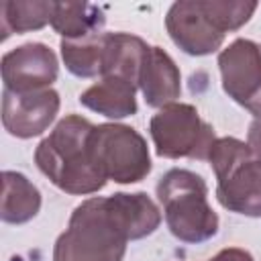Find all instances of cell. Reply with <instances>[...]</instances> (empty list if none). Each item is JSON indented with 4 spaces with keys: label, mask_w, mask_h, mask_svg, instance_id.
Listing matches in <instances>:
<instances>
[{
    "label": "cell",
    "mask_w": 261,
    "mask_h": 261,
    "mask_svg": "<svg viewBox=\"0 0 261 261\" xmlns=\"http://www.w3.org/2000/svg\"><path fill=\"white\" fill-rule=\"evenodd\" d=\"M159 224L161 212L145 192L88 198L57 237L53 261H122L126 245L153 234Z\"/></svg>",
    "instance_id": "cell-1"
},
{
    "label": "cell",
    "mask_w": 261,
    "mask_h": 261,
    "mask_svg": "<svg viewBox=\"0 0 261 261\" xmlns=\"http://www.w3.org/2000/svg\"><path fill=\"white\" fill-rule=\"evenodd\" d=\"M94 124L77 114H67L35 149V163L49 181L65 194L90 196L106 186L92 155Z\"/></svg>",
    "instance_id": "cell-2"
},
{
    "label": "cell",
    "mask_w": 261,
    "mask_h": 261,
    "mask_svg": "<svg viewBox=\"0 0 261 261\" xmlns=\"http://www.w3.org/2000/svg\"><path fill=\"white\" fill-rule=\"evenodd\" d=\"M157 200L169 232L190 245L210 241L218 232V214L208 204V186L202 175L173 167L157 181Z\"/></svg>",
    "instance_id": "cell-3"
},
{
    "label": "cell",
    "mask_w": 261,
    "mask_h": 261,
    "mask_svg": "<svg viewBox=\"0 0 261 261\" xmlns=\"http://www.w3.org/2000/svg\"><path fill=\"white\" fill-rule=\"evenodd\" d=\"M216 175V198L234 214L261 218V159L249 143L220 137L208 157Z\"/></svg>",
    "instance_id": "cell-4"
},
{
    "label": "cell",
    "mask_w": 261,
    "mask_h": 261,
    "mask_svg": "<svg viewBox=\"0 0 261 261\" xmlns=\"http://www.w3.org/2000/svg\"><path fill=\"white\" fill-rule=\"evenodd\" d=\"M149 135L155 153L165 159H198L208 161L216 135L192 104L173 102L159 108L149 120Z\"/></svg>",
    "instance_id": "cell-5"
},
{
    "label": "cell",
    "mask_w": 261,
    "mask_h": 261,
    "mask_svg": "<svg viewBox=\"0 0 261 261\" xmlns=\"http://www.w3.org/2000/svg\"><path fill=\"white\" fill-rule=\"evenodd\" d=\"M92 155L100 173L116 184H137L151 173V155L145 137L128 124H94Z\"/></svg>",
    "instance_id": "cell-6"
},
{
    "label": "cell",
    "mask_w": 261,
    "mask_h": 261,
    "mask_svg": "<svg viewBox=\"0 0 261 261\" xmlns=\"http://www.w3.org/2000/svg\"><path fill=\"white\" fill-rule=\"evenodd\" d=\"M165 29L175 47L194 57L218 51L226 35L216 20L210 0L173 2L165 14Z\"/></svg>",
    "instance_id": "cell-7"
},
{
    "label": "cell",
    "mask_w": 261,
    "mask_h": 261,
    "mask_svg": "<svg viewBox=\"0 0 261 261\" xmlns=\"http://www.w3.org/2000/svg\"><path fill=\"white\" fill-rule=\"evenodd\" d=\"M222 90L239 106L261 116V43L234 39L218 53Z\"/></svg>",
    "instance_id": "cell-8"
},
{
    "label": "cell",
    "mask_w": 261,
    "mask_h": 261,
    "mask_svg": "<svg viewBox=\"0 0 261 261\" xmlns=\"http://www.w3.org/2000/svg\"><path fill=\"white\" fill-rule=\"evenodd\" d=\"M0 69L4 90L24 94L51 88L57 80L59 63L45 43H24L2 55Z\"/></svg>",
    "instance_id": "cell-9"
},
{
    "label": "cell",
    "mask_w": 261,
    "mask_h": 261,
    "mask_svg": "<svg viewBox=\"0 0 261 261\" xmlns=\"http://www.w3.org/2000/svg\"><path fill=\"white\" fill-rule=\"evenodd\" d=\"M61 100L57 90L37 92H2V124L16 139H33L43 135L59 112Z\"/></svg>",
    "instance_id": "cell-10"
},
{
    "label": "cell",
    "mask_w": 261,
    "mask_h": 261,
    "mask_svg": "<svg viewBox=\"0 0 261 261\" xmlns=\"http://www.w3.org/2000/svg\"><path fill=\"white\" fill-rule=\"evenodd\" d=\"M139 90L145 98V104L151 108L169 106L179 98L181 94L179 67L175 65L171 55L161 47L149 45L141 65Z\"/></svg>",
    "instance_id": "cell-11"
},
{
    "label": "cell",
    "mask_w": 261,
    "mask_h": 261,
    "mask_svg": "<svg viewBox=\"0 0 261 261\" xmlns=\"http://www.w3.org/2000/svg\"><path fill=\"white\" fill-rule=\"evenodd\" d=\"M137 84L124 77L104 75L98 84L80 94V104L106 118H126L137 114Z\"/></svg>",
    "instance_id": "cell-12"
},
{
    "label": "cell",
    "mask_w": 261,
    "mask_h": 261,
    "mask_svg": "<svg viewBox=\"0 0 261 261\" xmlns=\"http://www.w3.org/2000/svg\"><path fill=\"white\" fill-rule=\"evenodd\" d=\"M41 210L39 188L18 171H2V208L0 216L6 224H24Z\"/></svg>",
    "instance_id": "cell-13"
},
{
    "label": "cell",
    "mask_w": 261,
    "mask_h": 261,
    "mask_svg": "<svg viewBox=\"0 0 261 261\" xmlns=\"http://www.w3.org/2000/svg\"><path fill=\"white\" fill-rule=\"evenodd\" d=\"M147 49H149V45L137 35L108 33L102 77L104 75H116V77H124V80L139 86L141 65H143Z\"/></svg>",
    "instance_id": "cell-14"
},
{
    "label": "cell",
    "mask_w": 261,
    "mask_h": 261,
    "mask_svg": "<svg viewBox=\"0 0 261 261\" xmlns=\"http://www.w3.org/2000/svg\"><path fill=\"white\" fill-rule=\"evenodd\" d=\"M108 33L100 31L82 39H61V59L65 69L75 77H96L102 75L104 53H106Z\"/></svg>",
    "instance_id": "cell-15"
},
{
    "label": "cell",
    "mask_w": 261,
    "mask_h": 261,
    "mask_svg": "<svg viewBox=\"0 0 261 261\" xmlns=\"http://www.w3.org/2000/svg\"><path fill=\"white\" fill-rule=\"evenodd\" d=\"M55 2L51 0H4L0 2V39L39 31L51 24Z\"/></svg>",
    "instance_id": "cell-16"
},
{
    "label": "cell",
    "mask_w": 261,
    "mask_h": 261,
    "mask_svg": "<svg viewBox=\"0 0 261 261\" xmlns=\"http://www.w3.org/2000/svg\"><path fill=\"white\" fill-rule=\"evenodd\" d=\"M106 22L104 10L92 2H55L51 29L61 39H82L100 33Z\"/></svg>",
    "instance_id": "cell-17"
},
{
    "label": "cell",
    "mask_w": 261,
    "mask_h": 261,
    "mask_svg": "<svg viewBox=\"0 0 261 261\" xmlns=\"http://www.w3.org/2000/svg\"><path fill=\"white\" fill-rule=\"evenodd\" d=\"M208 261H255L253 255L245 249H239V247H226L222 251H218L212 259Z\"/></svg>",
    "instance_id": "cell-18"
},
{
    "label": "cell",
    "mask_w": 261,
    "mask_h": 261,
    "mask_svg": "<svg viewBox=\"0 0 261 261\" xmlns=\"http://www.w3.org/2000/svg\"><path fill=\"white\" fill-rule=\"evenodd\" d=\"M247 143L251 145V149L255 151V155L261 159V116H259V118H255V120L251 122Z\"/></svg>",
    "instance_id": "cell-19"
}]
</instances>
